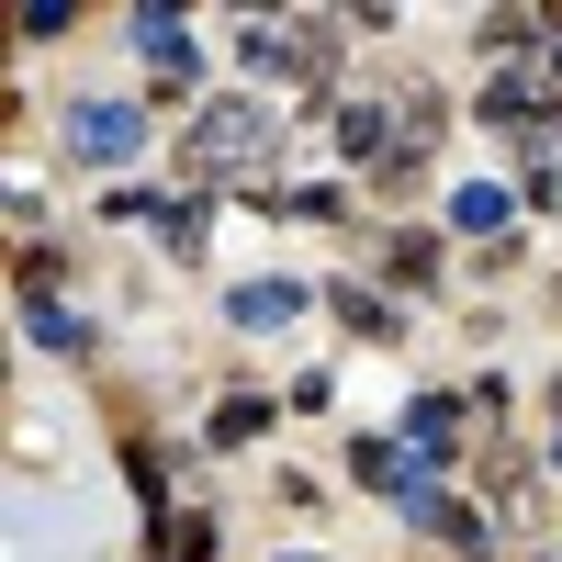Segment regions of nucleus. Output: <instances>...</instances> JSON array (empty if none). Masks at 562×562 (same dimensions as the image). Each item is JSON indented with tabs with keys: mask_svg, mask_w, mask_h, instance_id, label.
Instances as JSON below:
<instances>
[{
	"mask_svg": "<svg viewBox=\"0 0 562 562\" xmlns=\"http://www.w3.org/2000/svg\"><path fill=\"white\" fill-rule=\"evenodd\" d=\"M23 326H34V349H68V360L90 349V315H68L57 293H34V304H23Z\"/></svg>",
	"mask_w": 562,
	"mask_h": 562,
	"instance_id": "8",
	"label": "nucleus"
},
{
	"mask_svg": "<svg viewBox=\"0 0 562 562\" xmlns=\"http://www.w3.org/2000/svg\"><path fill=\"white\" fill-rule=\"evenodd\" d=\"M405 518L428 529V540H450L461 562H484V551H495V529H484V518H473L461 495H439V484H416V495H405Z\"/></svg>",
	"mask_w": 562,
	"mask_h": 562,
	"instance_id": "3",
	"label": "nucleus"
},
{
	"mask_svg": "<svg viewBox=\"0 0 562 562\" xmlns=\"http://www.w3.org/2000/svg\"><path fill=\"white\" fill-rule=\"evenodd\" d=\"M158 237H169L180 259H192V248H203V203H169V214H158Z\"/></svg>",
	"mask_w": 562,
	"mask_h": 562,
	"instance_id": "15",
	"label": "nucleus"
},
{
	"mask_svg": "<svg viewBox=\"0 0 562 562\" xmlns=\"http://www.w3.org/2000/svg\"><path fill=\"white\" fill-rule=\"evenodd\" d=\"M135 45H147V102H180L192 90V34L169 12H135Z\"/></svg>",
	"mask_w": 562,
	"mask_h": 562,
	"instance_id": "4",
	"label": "nucleus"
},
{
	"mask_svg": "<svg viewBox=\"0 0 562 562\" xmlns=\"http://www.w3.org/2000/svg\"><path fill=\"white\" fill-rule=\"evenodd\" d=\"M326 124H338V158H383V147H394V135H383V113H371V102H338Z\"/></svg>",
	"mask_w": 562,
	"mask_h": 562,
	"instance_id": "11",
	"label": "nucleus"
},
{
	"mask_svg": "<svg viewBox=\"0 0 562 562\" xmlns=\"http://www.w3.org/2000/svg\"><path fill=\"white\" fill-rule=\"evenodd\" d=\"M450 225H461V237H495V225H506V192H495V180H461V192H450Z\"/></svg>",
	"mask_w": 562,
	"mask_h": 562,
	"instance_id": "10",
	"label": "nucleus"
},
{
	"mask_svg": "<svg viewBox=\"0 0 562 562\" xmlns=\"http://www.w3.org/2000/svg\"><path fill=\"white\" fill-rule=\"evenodd\" d=\"M281 562H315V551H281Z\"/></svg>",
	"mask_w": 562,
	"mask_h": 562,
	"instance_id": "16",
	"label": "nucleus"
},
{
	"mask_svg": "<svg viewBox=\"0 0 562 562\" xmlns=\"http://www.w3.org/2000/svg\"><path fill=\"white\" fill-rule=\"evenodd\" d=\"M270 147H281V124H270L259 102H203V113H192V147H180V158H192V180H259V169H270Z\"/></svg>",
	"mask_w": 562,
	"mask_h": 562,
	"instance_id": "1",
	"label": "nucleus"
},
{
	"mask_svg": "<svg viewBox=\"0 0 562 562\" xmlns=\"http://www.w3.org/2000/svg\"><path fill=\"white\" fill-rule=\"evenodd\" d=\"M338 315L360 326V338H394V304H383V293H349V281H338Z\"/></svg>",
	"mask_w": 562,
	"mask_h": 562,
	"instance_id": "13",
	"label": "nucleus"
},
{
	"mask_svg": "<svg viewBox=\"0 0 562 562\" xmlns=\"http://www.w3.org/2000/svg\"><path fill=\"white\" fill-rule=\"evenodd\" d=\"M450 450H461V405H450V394H416V405H405V461L428 473V461H450Z\"/></svg>",
	"mask_w": 562,
	"mask_h": 562,
	"instance_id": "5",
	"label": "nucleus"
},
{
	"mask_svg": "<svg viewBox=\"0 0 562 562\" xmlns=\"http://www.w3.org/2000/svg\"><path fill=\"white\" fill-rule=\"evenodd\" d=\"M248 439H270V394H225L214 405V450H248Z\"/></svg>",
	"mask_w": 562,
	"mask_h": 562,
	"instance_id": "9",
	"label": "nucleus"
},
{
	"mask_svg": "<svg viewBox=\"0 0 562 562\" xmlns=\"http://www.w3.org/2000/svg\"><path fill=\"white\" fill-rule=\"evenodd\" d=\"M225 315H237L248 338H270V326H293V315H304V293H293V281H248V293L225 304Z\"/></svg>",
	"mask_w": 562,
	"mask_h": 562,
	"instance_id": "7",
	"label": "nucleus"
},
{
	"mask_svg": "<svg viewBox=\"0 0 562 562\" xmlns=\"http://www.w3.org/2000/svg\"><path fill=\"white\" fill-rule=\"evenodd\" d=\"M394 281H405V293H416V281H439V237H405V248H394Z\"/></svg>",
	"mask_w": 562,
	"mask_h": 562,
	"instance_id": "14",
	"label": "nucleus"
},
{
	"mask_svg": "<svg viewBox=\"0 0 562 562\" xmlns=\"http://www.w3.org/2000/svg\"><path fill=\"white\" fill-rule=\"evenodd\" d=\"M147 562H214V529H203V518H169V529L147 540Z\"/></svg>",
	"mask_w": 562,
	"mask_h": 562,
	"instance_id": "12",
	"label": "nucleus"
},
{
	"mask_svg": "<svg viewBox=\"0 0 562 562\" xmlns=\"http://www.w3.org/2000/svg\"><path fill=\"white\" fill-rule=\"evenodd\" d=\"M135 147H147V113H135V102H68V158L124 169Z\"/></svg>",
	"mask_w": 562,
	"mask_h": 562,
	"instance_id": "2",
	"label": "nucleus"
},
{
	"mask_svg": "<svg viewBox=\"0 0 562 562\" xmlns=\"http://www.w3.org/2000/svg\"><path fill=\"white\" fill-rule=\"evenodd\" d=\"M349 473H360V484H383V495H416V484H428V473L405 461V439H349Z\"/></svg>",
	"mask_w": 562,
	"mask_h": 562,
	"instance_id": "6",
	"label": "nucleus"
}]
</instances>
